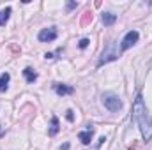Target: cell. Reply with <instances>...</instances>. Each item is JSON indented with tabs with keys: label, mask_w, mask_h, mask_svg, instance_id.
<instances>
[{
	"label": "cell",
	"mask_w": 152,
	"mask_h": 150,
	"mask_svg": "<svg viewBox=\"0 0 152 150\" xmlns=\"http://www.w3.org/2000/svg\"><path fill=\"white\" fill-rule=\"evenodd\" d=\"M133 120L138 124L143 140L145 141L152 140V117L149 115L147 108H145V103H143V95L142 94H138L136 99H134V104H133Z\"/></svg>",
	"instance_id": "cell-1"
},
{
	"label": "cell",
	"mask_w": 152,
	"mask_h": 150,
	"mask_svg": "<svg viewBox=\"0 0 152 150\" xmlns=\"http://www.w3.org/2000/svg\"><path fill=\"white\" fill-rule=\"evenodd\" d=\"M103 104H104V108H108L110 111H118V110L122 108V101L118 99V95L113 94V92H106V94L103 95Z\"/></svg>",
	"instance_id": "cell-2"
},
{
	"label": "cell",
	"mask_w": 152,
	"mask_h": 150,
	"mask_svg": "<svg viewBox=\"0 0 152 150\" xmlns=\"http://www.w3.org/2000/svg\"><path fill=\"white\" fill-rule=\"evenodd\" d=\"M117 44L115 42H110L108 44V48L103 51V55H101V60H99V64L97 66H103V64H108V62H112V60H117L118 58V53H117Z\"/></svg>",
	"instance_id": "cell-3"
},
{
	"label": "cell",
	"mask_w": 152,
	"mask_h": 150,
	"mask_svg": "<svg viewBox=\"0 0 152 150\" xmlns=\"http://www.w3.org/2000/svg\"><path fill=\"white\" fill-rule=\"evenodd\" d=\"M138 32L136 30H129L126 36H124V39H122V42H120V50L122 51H126V50H129V48H133L136 42H138Z\"/></svg>",
	"instance_id": "cell-4"
},
{
	"label": "cell",
	"mask_w": 152,
	"mask_h": 150,
	"mask_svg": "<svg viewBox=\"0 0 152 150\" xmlns=\"http://www.w3.org/2000/svg\"><path fill=\"white\" fill-rule=\"evenodd\" d=\"M37 37H39L41 42H51V41L57 39V30H55L53 27H50V28H42V30L39 32Z\"/></svg>",
	"instance_id": "cell-5"
},
{
	"label": "cell",
	"mask_w": 152,
	"mask_h": 150,
	"mask_svg": "<svg viewBox=\"0 0 152 150\" xmlns=\"http://www.w3.org/2000/svg\"><path fill=\"white\" fill-rule=\"evenodd\" d=\"M92 136H94V129L88 125L85 131H81V133H78V138H80V141L83 143V145H88L90 141H92Z\"/></svg>",
	"instance_id": "cell-6"
},
{
	"label": "cell",
	"mask_w": 152,
	"mask_h": 150,
	"mask_svg": "<svg viewBox=\"0 0 152 150\" xmlns=\"http://www.w3.org/2000/svg\"><path fill=\"white\" fill-rule=\"evenodd\" d=\"M53 88H55V92H57L58 95H69V94H73V92H75V88H73V87H66V85H60V83L53 85Z\"/></svg>",
	"instance_id": "cell-7"
},
{
	"label": "cell",
	"mask_w": 152,
	"mask_h": 150,
	"mask_svg": "<svg viewBox=\"0 0 152 150\" xmlns=\"http://www.w3.org/2000/svg\"><path fill=\"white\" fill-rule=\"evenodd\" d=\"M23 76H25V79H27L28 83H34V81L37 79V73H36L32 67H25V69H23Z\"/></svg>",
	"instance_id": "cell-8"
},
{
	"label": "cell",
	"mask_w": 152,
	"mask_h": 150,
	"mask_svg": "<svg viewBox=\"0 0 152 150\" xmlns=\"http://www.w3.org/2000/svg\"><path fill=\"white\" fill-rule=\"evenodd\" d=\"M115 21H117V14H113V12H103V23L106 27L113 25Z\"/></svg>",
	"instance_id": "cell-9"
},
{
	"label": "cell",
	"mask_w": 152,
	"mask_h": 150,
	"mask_svg": "<svg viewBox=\"0 0 152 150\" xmlns=\"http://www.w3.org/2000/svg\"><path fill=\"white\" fill-rule=\"evenodd\" d=\"M9 79H11L9 73H2V74H0V92H5V90H7Z\"/></svg>",
	"instance_id": "cell-10"
},
{
	"label": "cell",
	"mask_w": 152,
	"mask_h": 150,
	"mask_svg": "<svg viewBox=\"0 0 152 150\" xmlns=\"http://www.w3.org/2000/svg\"><path fill=\"white\" fill-rule=\"evenodd\" d=\"M58 118L57 117H51V125H50V136H55L58 133Z\"/></svg>",
	"instance_id": "cell-11"
},
{
	"label": "cell",
	"mask_w": 152,
	"mask_h": 150,
	"mask_svg": "<svg viewBox=\"0 0 152 150\" xmlns=\"http://www.w3.org/2000/svg\"><path fill=\"white\" fill-rule=\"evenodd\" d=\"M9 16H11V7H5L4 11H0V25H5Z\"/></svg>",
	"instance_id": "cell-12"
},
{
	"label": "cell",
	"mask_w": 152,
	"mask_h": 150,
	"mask_svg": "<svg viewBox=\"0 0 152 150\" xmlns=\"http://www.w3.org/2000/svg\"><path fill=\"white\" fill-rule=\"evenodd\" d=\"M88 42H90L88 39H81V41H80V48H81V50H83V48H87V46H88Z\"/></svg>",
	"instance_id": "cell-13"
},
{
	"label": "cell",
	"mask_w": 152,
	"mask_h": 150,
	"mask_svg": "<svg viewBox=\"0 0 152 150\" xmlns=\"http://www.w3.org/2000/svg\"><path fill=\"white\" fill-rule=\"evenodd\" d=\"M66 117H67V120H69V122H73V120H75V115H73V111H71V110L67 111V115H66Z\"/></svg>",
	"instance_id": "cell-14"
},
{
	"label": "cell",
	"mask_w": 152,
	"mask_h": 150,
	"mask_svg": "<svg viewBox=\"0 0 152 150\" xmlns=\"http://www.w3.org/2000/svg\"><path fill=\"white\" fill-rule=\"evenodd\" d=\"M76 5H78V4H75V2H69V4H67V9H75Z\"/></svg>",
	"instance_id": "cell-15"
},
{
	"label": "cell",
	"mask_w": 152,
	"mask_h": 150,
	"mask_svg": "<svg viewBox=\"0 0 152 150\" xmlns=\"http://www.w3.org/2000/svg\"><path fill=\"white\" fill-rule=\"evenodd\" d=\"M69 149V143H66V145H62V147H60V150H67Z\"/></svg>",
	"instance_id": "cell-16"
}]
</instances>
